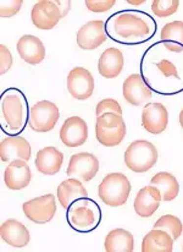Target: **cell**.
I'll return each instance as SVG.
<instances>
[{"label": "cell", "mask_w": 183, "mask_h": 252, "mask_svg": "<svg viewBox=\"0 0 183 252\" xmlns=\"http://www.w3.org/2000/svg\"><path fill=\"white\" fill-rule=\"evenodd\" d=\"M152 90L139 74H132L124 82V97L130 104L142 105L152 98Z\"/></svg>", "instance_id": "obj_15"}, {"label": "cell", "mask_w": 183, "mask_h": 252, "mask_svg": "<svg viewBox=\"0 0 183 252\" xmlns=\"http://www.w3.org/2000/svg\"><path fill=\"white\" fill-rule=\"evenodd\" d=\"M94 79L84 67H74L67 76V90L74 98L86 100L94 92Z\"/></svg>", "instance_id": "obj_8"}, {"label": "cell", "mask_w": 183, "mask_h": 252, "mask_svg": "<svg viewBox=\"0 0 183 252\" xmlns=\"http://www.w3.org/2000/svg\"><path fill=\"white\" fill-rule=\"evenodd\" d=\"M0 235L2 241L12 248H25L31 240L28 229L16 219L5 220L0 228Z\"/></svg>", "instance_id": "obj_19"}, {"label": "cell", "mask_w": 183, "mask_h": 252, "mask_svg": "<svg viewBox=\"0 0 183 252\" xmlns=\"http://www.w3.org/2000/svg\"><path fill=\"white\" fill-rule=\"evenodd\" d=\"M104 248L107 252H132L134 248L133 235L125 229H115L105 238Z\"/></svg>", "instance_id": "obj_25"}, {"label": "cell", "mask_w": 183, "mask_h": 252, "mask_svg": "<svg viewBox=\"0 0 183 252\" xmlns=\"http://www.w3.org/2000/svg\"><path fill=\"white\" fill-rule=\"evenodd\" d=\"M160 38L170 52H183V21H174L165 25Z\"/></svg>", "instance_id": "obj_27"}, {"label": "cell", "mask_w": 183, "mask_h": 252, "mask_svg": "<svg viewBox=\"0 0 183 252\" xmlns=\"http://www.w3.org/2000/svg\"><path fill=\"white\" fill-rule=\"evenodd\" d=\"M161 202L160 191L153 185L140 189L134 198L133 207L136 213L143 218H149L157 212Z\"/></svg>", "instance_id": "obj_18"}, {"label": "cell", "mask_w": 183, "mask_h": 252, "mask_svg": "<svg viewBox=\"0 0 183 252\" xmlns=\"http://www.w3.org/2000/svg\"><path fill=\"white\" fill-rule=\"evenodd\" d=\"M182 251H183V246H182Z\"/></svg>", "instance_id": "obj_38"}, {"label": "cell", "mask_w": 183, "mask_h": 252, "mask_svg": "<svg viewBox=\"0 0 183 252\" xmlns=\"http://www.w3.org/2000/svg\"><path fill=\"white\" fill-rule=\"evenodd\" d=\"M25 216L36 224H47L56 214V201L52 193L32 198L22 205Z\"/></svg>", "instance_id": "obj_6"}, {"label": "cell", "mask_w": 183, "mask_h": 252, "mask_svg": "<svg viewBox=\"0 0 183 252\" xmlns=\"http://www.w3.org/2000/svg\"><path fill=\"white\" fill-rule=\"evenodd\" d=\"M31 146L28 141L22 136H10L4 138L0 145V156L2 162H14V160H26L31 158Z\"/></svg>", "instance_id": "obj_13"}, {"label": "cell", "mask_w": 183, "mask_h": 252, "mask_svg": "<svg viewBox=\"0 0 183 252\" xmlns=\"http://www.w3.org/2000/svg\"><path fill=\"white\" fill-rule=\"evenodd\" d=\"M131 192V184L127 176L122 173H110L105 175L98 188L100 200L110 207L125 205Z\"/></svg>", "instance_id": "obj_2"}, {"label": "cell", "mask_w": 183, "mask_h": 252, "mask_svg": "<svg viewBox=\"0 0 183 252\" xmlns=\"http://www.w3.org/2000/svg\"><path fill=\"white\" fill-rule=\"evenodd\" d=\"M115 4V0H86V6L92 12H105L112 9Z\"/></svg>", "instance_id": "obj_32"}, {"label": "cell", "mask_w": 183, "mask_h": 252, "mask_svg": "<svg viewBox=\"0 0 183 252\" xmlns=\"http://www.w3.org/2000/svg\"><path fill=\"white\" fill-rule=\"evenodd\" d=\"M22 6V0H2L0 2V15L1 17L15 16Z\"/></svg>", "instance_id": "obj_31"}, {"label": "cell", "mask_w": 183, "mask_h": 252, "mask_svg": "<svg viewBox=\"0 0 183 252\" xmlns=\"http://www.w3.org/2000/svg\"><path fill=\"white\" fill-rule=\"evenodd\" d=\"M110 31L125 42H140L150 36L147 21L132 12H122L112 17Z\"/></svg>", "instance_id": "obj_1"}, {"label": "cell", "mask_w": 183, "mask_h": 252, "mask_svg": "<svg viewBox=\"0 0 183 252\" xmlns=\"http://www.w3.org/2000/svg\"><path fill=\"white\" fill-rule=\"evenodd\" d=\"M0 72L1 75H4L5 72H7L10 70L12 65V55L10 53V50L5 47L4 44L0 45Z\"/></svg>", "instance_id": "obj_34"}, {"label": "cell", "mask_w": 183, "mask_h": 252, "mask_svg": "<svg viewBox=\"0 0 183 252\" xmlns=\"http://www.w3.org/2000/svg\"><path fill=\"white\" fill-rule=\"evenodd\" d=\"M125 164L134 173H145L155 165L157 150L152 142L137 140L129 146L125 152Z\"/></svg>", "instance_id": "obj_4"}, {"label": "cell", "mask_w": 183, "mask_h": 252, "mask_svg": "<svg viewBox=\"0 0 183 252\" xmlns=\"http://www.w3.org/2000/svg\"><path fill=\"white\" fill-rule=\"evenodd\" d=\"M17 53L20 58L27 64L37 65L42 63L46 58V48L43 42L36 36L25 34L17 42Z\"/></svg>", "instance_id": "obj_14"}, {"label": "cell", "mask_w": 183, "mask_h": 252, "mask_svg": "<svg viewBox=\"0 0 183 252\" xmlns=\"http://www.w3.org/2000/svg\"><path fill=\"white\" fill-rule=\"evenodd\" d=\"M180 124L183 127V109L181 110V113H180Z\"/></svg>", "instance_id": "obj_36"}, {"label": "cell", "mask_w": 183, "mask_h": 252, "mask_svg": "<svg viewBox=\"0 0 183 252\" xmlns=\"http://www.w3.org/2000/svg\"><path fill=\"white\" fill-rule=\"evenodd\" d=\"M150 185L160 191L161 200L172 201L177 197L180 192V185L177 179L167 171H160L150 180Z\"/></svg>", "instance_id": "obj_26"}, {"label": "cell", "mask_w": 183, "mask_h": 252, "mask_svg": "<svg viewBox=\"0 0 183 252\" xmlns=\"http://www.w3.org/2000/svg\"><path fill=\"white\" fill-rule=\"evenodd\" d=\"M124 54L117 48H107L100 55L98 63V71L105 79H115L124 69Z\"/></svg>", "instance_id": "obj_20"}, {"label": "cell", "mask_w": 183, "mask_h": 252, "mask_svg": "<svg viewBox=\"0 0 183 252\" xmlns=\"http://www.w3.org/2000/svg\"><path fill=\"white\" fill-rule=\"evenodd\" d=\"M99 171V160L94 155L81 152L71 156L66 174L70 178L79 179L82 181H91Z\"/></svg>", "instance_id": "obj_7"}, {"label": "cell", "mask_w": 183, "mask_h": 252, "mask_svg": "<svg viewBox=\"0 0 183 252\" xmlns=\"http://www.w3.org/2000/svg\"><path fill=\"white\" fill-rule=\"evenodd\" d=\"M106 113H115V114L122 115V109L119 102H116L112 98L100 100L97 105V109H95V114H97V117H100V115L106 114Z\"/></svg>", "instance_id": "obj_30"}, {"label": "cell", "mask_w": 183, "mask_h": 252, "mask_svg": "<svg viewBox=\"0 0 183 252\" xmlns=\"http://www.w3.org/2000/svg\"><path fill=\"white\" fill-rule=\"evenodd\" d=\"M95 136L98 142L105 147L119 146L126 136V124L122 115L106 113L97 117Z\"/></svg>", "instance_id": "obj_3"}, {"label": "cell", "mask_w": 183, "mask_h": 252, "mask_svg": "<svg viewBox=\"0 0 183 252\" xmlns=\"http://www.w3.org/2000/svg\"><path fill=\"white\" fill-rule=\"evenodd\" d=\"M31 19L34 26L39 30H52L59 24L61 12L55 1L52 0H41L33 6L31 12Z\"/></svg>", "instance_id": "obj_9"}, {"label": "cell", "mask_w": 183, "mask_h": 252, "mask_svg": "<svg viewBox=\"0 0 183 252\" xmlns=\"http://www.w3.org/2000/svg\"><path fill=\"white\" fill-rule=\"evenodd\" d=\"M105 25L102 20L89 21L79 29L77 33V44L83 50H93L106 42Z\"/></svg>", "instance_id": "obj_12"}, {"label": "cell", "mask_w": 183, "mask_h": 252, "mask_svg": "<svg viewBox=\"0 0 183 252\" xmlns=\"http://www.w3.org/2000/svg\"><path fill=\"white\" fill-rule=\"evenodd\" d=\"M153 229H161V230H165L172 236L174 240H177L182 235L183 224L180 220L179 217L172 216V214H165V216L160 217L155 221L154 228Z\"/></svg>", "instance_id": "obj_28"}, {"label": "cell", "mask_w": 183, "mask_h": 252, "mask_svg": "<svg viewBox=\"0 0 183 252\" xmlns=\"http://www.w3.org/2000/svg\"><path fill=\"white\" fill-rule=\"evenodd\" d=\"M59 118L56 104L50 100H41L29 110V127L36 132H48L55 127Z\"/></svg>", "instance_id": "obj_5"}, {"label": "cell", "mask_w": 183, "mask_h": 252, "mask_svg": "<svg viewBox=\"0 0 183 252\" xmlns=\"http://www.w3.org/2000/svg\"><path fill=\"white\" fill-rule=\"evenodd\" d=\"M2 118L11 131L21 130L24 125V103L19 94L5 95L1 103Z\"/></svg>", "instance_id": "obj_17"}, {"label": "cell", "mask_w": 183, "mask_h": 252, "mask_svg": "<svg viewBox=\"0 0 183 252\" xmlns=\"http://www.w3.org/2000/svg\"><path fill=\"white\" fill-rule=\"evenodd\" d=\"M169 123V113L161 103H149L142 113V125L148 132L159 135L164 132Z\"/></svg>", "instance_id": "obj_11"}, {"label": "cell", "mask_w": 183, "mask_h": 252, "mask_svg": "<svg viewBox=\"0 0 183 252\" xmlns=\"http://www.w3.org/2000/svg\"><path fill=\"white\" fill-rule=\"evenodd\" d=\"M61 142L67 147H79L88 138V126L79 117H70L60 128Z\"/></svg>", "instance_id": "obj_10"}, {"label": "cell", "mask_w": 183, "mask_h": 252, "mask_svg": "<svg viewBox=\"0 0 183 252\" xmlns=\"http://www.w3.org/2000/svg\"><path fill=\"white\" fill-rule=\"evenodd\" d=\"M179 6V0H154L152 2V11L157 17H167L174 15Z\"/></svg>", "instance_id": "obj_29"}, {"label": "cell", "mask_w": 183, "mask_h": 252, "mask_svg": "<svg viewBox=\"0 0 183 252\" xmlns=\"http://www.w3.org/2000/svg\"><path fill=\"white\" fill-rule=\"evenodd\" d=\"M174 239L161 229H153L144 236L142 243L143 252H171L174 249Z\"/></svg>", "instance_id": "obj_24"}, {"label": "cell", "mask_w": 183, "mask_h": 252, "mask_svg": "<svg viewBox=\"0 0 183 252\" xmlns=\"http://www.w3.org/2000/svg\"><path fill=\"white\" fill-rule=\"evenodd\" d=\"M129 2L132 5H139V4H143V2H144V0H142V1H131V0H130Z\"/></svg>", "instance_id": "obj_37"}, {"label": "cell", "mask_w": 183, "mask_h": 252, "mask_svg": "<svg viewBox=\"0 0 183 252\" xmlns=\"http://www.w3.org/2000/svg\"><path fill=\"white\" fill-rule=\"evenodd\" d=\"M64 155L56 147L48 146L38 151L36 156V168L43 175H55L61 169Z\"/></svg>", "instance_id": "obj_21"}, {"label": "cell", "mask_w": 183, "mask_h": 252, "mask_svg": "<svg viewBox=\"0 0 183 252\" xmlns=\"http://www.w3.org/2000/svg\"><path fill=\"white\" fill-rule=\"evenodd\" d=\"M55 4L57 5V7L60 9V12H61V17H65L67 14H69L70 9H71V1L69 0H65V1H60V0H56Z\"/></svg>", "instance_id": "obj_35"}, {"label": "cell", "mask_w": 183, "mask_h": 252, "mask_svg": "<svg viewBox=\"0 0 183 252\" xmlns=\"http://www.w3.org/2000/svg\"><path fill=\"white\" fill-rule=\"evenodd\" d=\"M157 67L165 77H175V79H180V75H179V71H177L176 65L172 64L170 60H166V59L161 60V62L157 63Z\"/></svg>", "instance_id": "obj_33"}, {"label": "cell", "mask_w": 183, "mask_h": 252, "mask_svg": "<svg viewBox=\"0 0 183 252\" xmlns=\"http://www.w3.org/2000/svg\"><path fill=\"white\" fill-rule=\"evenodd\" d=\"M32 171L26 160H14L5 169L4 181L10 190H22L31 183Z\"/></svg>", "instance_id": "obj_16"}, {"label": "cell", "mask_w": 183, "mask_h": 252, "mask_svg": "<svg viewBox=\"0 0 183 252\" xmlns=\"http://www.w3.org/2000/svg\"><path fill=\"white\" fill-rule=\"evenodd\" d=\"M87 196H88V192L86 188L82 185L81 181L75 178L67 179L57 186V200L65 210L70 208L72 202L87 198Z\"/></svg>", "instance_id": "obj_22"}, {"label": "cell", "mask_w": 183, "mask_h": 252, "mask_svg": "<svg viewBox=\"0 0 183 252\" xmlns=\"http://www.w3.org/2000/svg\"><path fill=\"white\" fill-rule=\"evenodd\" d=\"M69 219L72 226L78 230H89L97 223L94 211L87 205L86 201L74 203L69 211Z\"/></svg>", "instance_id": "obj_23"}]
</instances>
